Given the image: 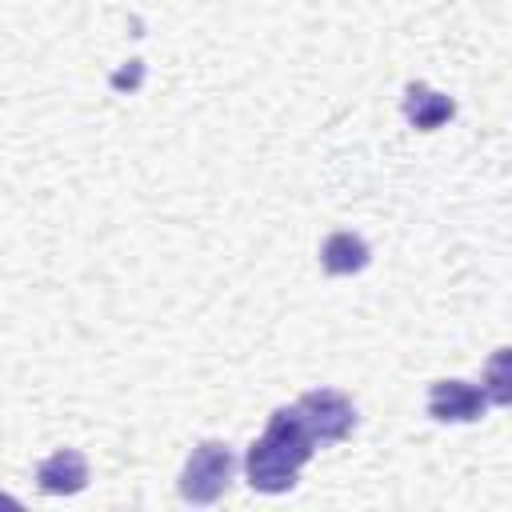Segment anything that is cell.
Instances as JSON below:
<instances>
[{
  "mask_svg": "<svg viewBox=\"0 0 512 512\" xmlns=\"http://www.w3.org/2000/svg\"><path fill=\"white\" fill-rule=\"evenodd\" d=\"M312 452H316V440L304 428L296 404L276 408L268 416L264 432L244 452V476H248L252 492H264V496L292 492L296 480H300V468L312 460Z\"/></svg>",
  "mask_w": 512,
  "mask_h": 512,
  "instance_id": "cell-1",
  "label": "cell"
},
{
  "mask_svg": "<svg viewBox=\"0 0 512 512\" xmlns=\"http://www.w3.org/2000/svg\"><path fill=\"white\" fill-rule=\"evenodd\" d=\"M236 476V456L224 440H200L180 472V496L188 504H216Z\"/></svg>",
  "mask_w": 512,
  "mask_h": 512,
  "instance_id": "cell-2",
  "label": "cell"
},
{
  "mask_svg": "<svg viewBox=\"0 0 512 512\" xmlns=\"http://www.w3.org/2000/svg\"><path fill=\"white\" fill-rule=\"evenodd\" d=\"M296 412H300L304 428L312 432L316 448L340 444V440H348L352 428H356V404H352L344 392H336V388H312V392H304V396L296 400Z\"/></svg>",
  "mask_w": 512,
  "mask_h": 512,
  "instance_id": "cell-3",
  "label": "cell"
},
{
  "mask_svg": "<svg viewBox=\"0 0 512 512\" xmlns=\"http://www.w3.org/2000/svg\"><path fill=\"white\" fill-rule=\"evenodd\" d=\"M488 396L472 380H436L428 388V416L440 424H472L484 420Z\"/></svg>",
  "mask_w": 512,
  "mask_h": 512,
  "instance_id": "cell-4",
  "label": "cell"
},
{
  "mask_svg": "<svg viewBox=\"0 0 512 512\" xmlns=\"http://www.w3.org/2000/svg\"><path fill=\"white\" fill-rule=\"evenodd\" d=\"M400 108H404V120H408L416 132H436V128H444V124L456 116V100L444 96V92H436V88H428L424 80L404 84Z\"/></svg>",
  "mask_w": 512,
  "mask_h": 512,
  "instance_id": "cell-5",
  "label": "cell"
},
{
  "mask_svg": "<svg viewBox=\"0 0 512 512\" xmlns=\"http://www.w3.org/2000/svg\"><path fill=\"white\" fill-rule=\"evenodd\" d=\"M36 484L48 496H76L88 484V460L76 448H56L36 464Z\"/></svg>",
  "mask_w": 512,
  "mask_h": 512,
  "instance_id": "cell-6",
  "label": "cell"
},
{
  "mask_svg": "<svg viewBox=\"0 0 512 512\" xmlns=\"http://www.w3.org/2000/svg\"><path fill=\"white\" fill-rule=\"evenodd\" d=\"M372 260L368 252V240L356 236V232H328L324 244H320V268L328 276H352V272H364Z\"/></svg>",
  "mask_w": 512,
  "mask_h": 512,
  "instance_id": "cell-7",
  "label": "cell"
},
{
  "mask_svg": "<svg viewBox=\"0 0 512 512\" xmlns=\"http://www.w3.org/2000/svg\"><path fill=\"white\" fill-rule=\"evenodd\" d=\"M484 396H488V404H496V408H504V404H512V352L508 348H496L492 356H488V364H484Z\"/></svg>",
  "mask_w": 512,
  "mask_h": 512,
  "instance_id": "cell-8",
  "label": "cell"
}]
</instances>
